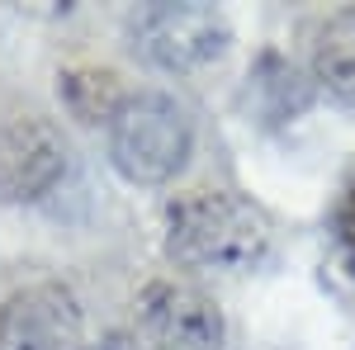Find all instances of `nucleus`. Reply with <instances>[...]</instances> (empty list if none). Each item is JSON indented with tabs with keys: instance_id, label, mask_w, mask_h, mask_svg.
<instances>
[{
	"instance_id": "7",
	"label": "nucleus",
	"mask_w": 355,
	"mask_h": 350,
	"mask_svg": "<svg viewBox=\"0 0 355 350\" xmlns=\"http://www.w3.org/2000/svg\"><path fill=\"white\" fill-rule=\"evenodd\" d=\"M303 71L327 100L355 109V5L322 10L299 28Z\"/></svg>"
},
{
	"instance_id": "6",
	"label": "nucleus",
	"mask_w": 355,
	"mask_h": 350,
	"mask_svg": "<svg viewBox=\"0 0 355 350\" xmlns=\"http://www.w3.org/2000/svg\"><path fill=\"white\" fill-rule=\"evenodd\" d=\"M0 350H85V308L71 284L38 279L0 303Z\"/></svg>"
},
{
	"instance_id": "8",
	"label": "nucleus",
	"mask_w": 355,
	"mask_h": 350,
	"mask_svg": "<svg viewBox=\"0 0 355 350\" xmlns=\"http://www.w3.org/2000/svg\"><path fill=\"white\" fill-rule=\"evenodd\" d=\"M57 90H62L67 114H76L90 128H105L110 114L119 109V100L128 95V85L119 81V71H110V67H71V71H62Z\"/></svg>"
},
{
	"instance_id": "4",
	"label": "nucleus",
	"mask_w": 355,
	"mask_h": 350,
	"mask_svg": "<svg viewBox=\"0 0 355 350\" xmlns=\"http://www.w3.org/2000/svg\"><path fill=\"white\" fill-rule=\"evenodd\" d=\"M142 350H227V322L214 294L190 279H152L133 303Z\"/></svg>"
},
{
	"instance_id": "9",
	"label": "nucleus",
	"mask_w": 355,
	"mask_h": 350,
	"mask_svg": "<svg viewBox=\"0 0 355 350\" xmlns=\"http://www.w3.org/2000/svg\"><path fill=\"white\" fill-rule=\"evenodd\" d=\"M331 237H336L341 261H346V265H351V274H355V175L346 180L341 199H336V209H331Z\"/></svg>"
},
{
	"instance_id": "1",
	"label": "nucleus",
	"mask_w": 355,
	"mask_h": 350,
	"mask_svg": "<svg viewBox=\"0 0 355 350\" xmlns=\"http://www.w3.org/2000/svg\"><path fill=\"white\" fill-rule=\"evenodd\" d=\"M162 246L171 265L190 274H256L275 261L279 232L275 218L242 189L199 185L166 204L162 213Z\"/></svg>"
},
{
	"instance_id": "2",
	"label": "nucleus",
	"mask_w": 355,
	"mask_h": 350,
	"mask_svg": "<svg viewBox=\"0 0 355 350\" xmlns=\"http://www.w3.org/2000/svg\"><path fill=\"white\" fill-rule=\"evenodd\" d=\"M110 166L128 185H171L194 157V119L171 90L137 85L105 123Z\"/></svg>"
},
{
	"instance_id": "10",
	"label": "nucleus",
	"mask_w": 355,
	"mask_h": 350,
	"mask_svg": "<svg viewBox=\"0 0 355 350\" xmlns=\"http://www.w3.org/2000/svg\"><path fill=\"white\" fill-rule=\"evenodd\" d=\"M85 350H142L133 341V336H123V331H110V336H100L95 346H85Z\"/></svg>"
},
{
	"instance_id": "5",
	"label": "nucleus",
	"mask_w": 355,
	"mask_h": 350,
	"mask_svg": "<svg viewBox=\"0 0 355 350\" xmlns=\"http://www.w3.org/2000/svg\"><path fill=\"white\" fill-rule=\"evenodd\" d=\"M71 166L67 133L48 114L19 109L0 119V204H38L48 199Z\"/></svg>"
},
{
	"instance_id": "3",
	"label": "nucleus",
	"mask_w": 355,
	"mask_h": 350,
	"mask_svg": "<svg viewBox=\"0 0 355 350\" xmlns=\"http://www.w3.org/2000/svg\"><path fill=\"white\" fill-rule=\"evenodd\" d=\"M128 48L166 76L218 67L232 48V24L214 5H142L123 19Z\"/></svg>"
}]
</instances>
